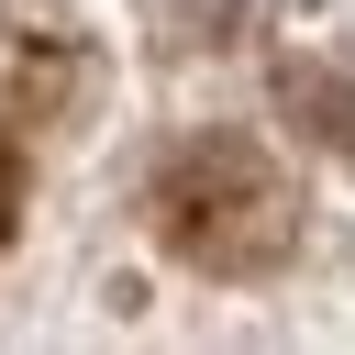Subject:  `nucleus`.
<instances>
[{
  "label": "nucleus",
  "instance_id": "obj_1",
  "mask_svg": "<svg viewBox=\"0 0 355 355\" xmlns=\"http://www.w3.org/2000/svg\"><path fill=\"white\" fill-rule=\"evenodd\" d=\"M155 233H166V255H189V266H211V277H255V266L288 255L300 211H288L277 166H266L255 144H189V155H166V178H155Z\"/></svg>",
  "mask_w": 355,
  "mask_h": 355
},
{
  "label": "nucleus",
  "instance_id": "obj_2",
  "mask_svg": "<svg viewBox=\"0 0 355 355\" xmlns=\"http://www.w3.org/2000/svg\"><path fill=\"white\" fill-rule=\"evenodd\" d=\"M11 222H22V133L0 111V244H11Z\"/></svg>",
  "mask_w": 355,
  "mask_h": 355
}]
</instances>
